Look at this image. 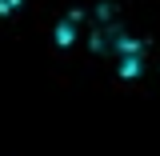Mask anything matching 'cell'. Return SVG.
<instances>
[{"instance_id":"obj_1","label":"cell","mask_w":160,"mask_h":156,"mask_svg":"<svg viewBox=\"0 0 160 156\" xmlns=\"http://www.w3.org/2000/svg\"><path fill=\"white\" fill-rule=\"evenodd\" d=\"M16 4H20V0H0V12H12Z\"/></svg>"}]
</instances>
